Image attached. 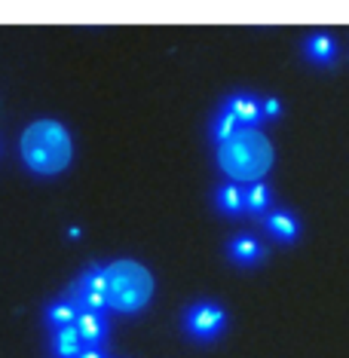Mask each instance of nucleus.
Wrapping results in <instances>:
<instances>
[{"mask_svg":"<svg viewBox=\"0 0 349 358\" xmlns=\"http://www.w3.org/2000/svg\"><path fill=\"white\" fill-rule=\"evenodd\" d=\"M19 153H22V162L34 175L52 178L71 166L74 141H71V132L59 120H34L19 138Z\"/></svg>","mask_w":349,"mask_h":358,"instance_id":"f257e3e1","label":"nucleus"},{"mask_svg":"<svg viewBox=\"0 0 349 358\" xmlns=\"http://www.w3.org/2000/svg\"><path fill=\"white\" fill-rule=\"evenodd\" d=\"M218 162L236 181L257 184L273 166V144L257 129H239L218 148Z\"/></svg>","mask_w":349,"mask_h":358,"instance_id":"f03ea898","label":"nucleus"},{"mask_svg":"<svg viewBox=\"0 0 349 358\" xmlns=\"http://www.w3.org/2000/svg\"><path fill=\"white\" fill-rule=\"evenodd\" d=\"M104 288H108V309L138 313L153 294V275L135 260H117L104 266Z\"/></svg>","mask_w":349,"mask_h":358,"instance_id":"7ed1b4c3","label":"nucleus"},{"mask_svg":"<svg viewBox=\"0 0 349 358\" xmlns=\"http://www.w3.org/2000/svg\"><path fill=\"white\" fill-rule=\"evenodd\" d=\"M68 300L77 306V313H104V309H108L104 266H89V270L71 285Z\"/></svg>","mask_w":349,"mask_h":358,"instance_id":"20e7f679","label":"nucleus"},{"mask_svg":"<svg viewBox=\"0 0 349 358\" xmlns=\"http://www.w3.org/2000/svg\"><path fill=\"white\" fill-rule=\"evenodd\" d=\"M224 322H227V315H224V309L218 303H197V306H190L187 313H184V331H187L190 337H197V340L218 337L221 328H224Z\"/></svg>","mask_w":349,"mask_h":358,"instance_id":"39448f33","label":"nucleus"},{"mask_svg":"<svg viewBox=\"0 0 349 358\" xmlns=\"http://www.w3.org/2000/svg\"><path fill=\"white\" fill-rule=\"evenodd\" d=\"M233 120L239 123V129H257V123L264 120V110H261V101L255 99V95H245V92H239V95H230V99L224 101V108Z\"/></svg>","mask_w":349,"mask_h":358,"instance_id":"423d86ee","label":"nucleus"},{"mask_svg":"<svg viewBox=\"0 0 349 358\" xmlns=\"http://www.w3.org/2000/svg\"><path fill=\"white\" fill-rule=\"evenodd\" d=\"M74 328L86 349H99L104 343V337H108V322H104L101 313H80Z\"/></svg>","mask_w":349,"mask_h":358,"instance_id":"0eeeda50","label":"nucleus"},{"mask_svg":"<svg viewBox=\"0 0 349 358\" xmlns=\"http://www.w3.org/2000/svg\"><path fill=\"white\" fill-rule=\"evenodd\" d=\"M83 340H80L77 328L71 324V328H59L52 331V355L55 358H77L80 352H83Z\"/></svg>","mask_w":349,"mask_h":358,"instance_id":"6e6552de","label":"nucleus"},{"mask_svg":"<svg viewBox=\"0 0 349 358\" xmlns=\"http://www.w3.org/2000/svg\"><path fill=\"white\" fill-rule=\"evenodd\" d=\"M264 227L270 230L279 242H291L297 236V221L288 215V211H270V215L264 217Z\"/></svg>","mask_w":349,"mask_h":358,"instance_id":"1a4fd4ad","label":"nucleus"},{"mask_svg":"<svg viewBox=\"0 0 349 358\" xmlns=\"http://www.w3.org/2000/svg\"><path fill=\"white\" fill-rule=\"evenodd\" d=\"M77 306L71 303L68 297L64 300H55V303L46 309V324H50V331H59V328H71V324L77 322Z\"/></svg>","mask_w":349,"mask_h":358,"instance_id":"9d476101","label":"nucleus"},{"mask_svg":"<svg viewBox=\"0 0 349 358\" xmlns=\"http://www.w3.org/2000/svg\"><path fill=\"white\" fill-rule=\"evenodd\" d=\"M304 52H306V59L315 62V64H331L337 59V46H334V40L331 37H313V40H306V46H304Z\"/></svg>","mask_w":349,"mask_h":358,"instance_id":"9b49d317","label":"nucleus"},{"mask_svg":"<svg viewBox=\"0 0 349 358\" xmlns=\"http://www.w3.org/2000/svg\"><path fill=\"white\" fill-rule=\"evenodd\" d=\"M230 257L236 260V264H255V260L264 257V248L257 239H251V236H239V239L230 242Z\"/></svg>","mask_w":349,"mask_h":358,"instance_id":"f8f14e48","label":"nucleus"},{"mask_svg":"<svg viewBox=\"0 0 349 358\" xmlns=\"http://www.w3.org/2000/svg\"><path fill=\"white\" fill-rule=\"evenodd\" d=\"M242 202H245V208L251 215H264L266 206H270V187L266 184H251L248 190H242Z\"/></svg>","mask_w":349,"mask_h":358,"instance_id":"ddd939ff","label":"nucleus"},{"mask_svg":"<svg viewBox=\"0 0 349 358\" xmlns=\"http://www.w3.org/2000/svg\"><path fill=\"white\" fill-rule=\"evenodd\" d=\"M215 202H218V208H221V211H227V215H239V211H245L242 190H239L236 184L221 187V190H218V196H215Z\"/></svg>","mask_w":349,"mask_h":358,"instance_id":"4468645a","label":"nucleus"},{"mask_svg":"<svg viewBox=\"0 0 349 358\" xmlns=\"http://www.w3.org/2000/svg\"><path fill=\"white\" fill-rule=\"evenodd\" d=\"M236 132H239V123H236V120H233L227 110H221V113H218V117L212 120V138H215L218 144H224L227 138L236 135Z\"/></svg>","mask_w":349,"mask_h":358,"instance_id":"2eb2a0df","label":"nucleus"},{"mask_svg":"<svg viewBox=\"0 0 349 358\" xmlns=\"http://www.w3.org/2000/svg\"><path fill=\"white\" fill-rule=\"evenodd\" d=\"M261 110H264V117H279V113H282V104L276 101V99H266V101L261 104Z\"/></svg>","mask_w":349,"mask_h":358,"instance_id":"dca6fc26","label":"nucleus"},{"mask_svg":"<svg viewBox=\"0 0 349 358\" xmlns=\"http://www.w3.org/2000/svg\"><path fill=\"white\" fill-rule=\"evenodd\" d=\"M77 358H104V355H101V349H83Z\"/></svg>","mask_w":349,"mask_h":358,"instance_id":"f3484780","label":"nucleus"}]
</instances>
